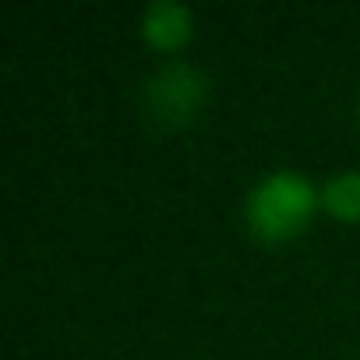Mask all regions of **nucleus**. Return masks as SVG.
Listing matches in <instances>:
<instances>
[{"mask_svg":"<svg viewBox=\"0 0 360 360\" xmlns=\"http://www.w3.org/2000/svg\"><path fill=\"white\" fill-rule=\"evenodd\" d=\"M209 99V75L188 60H169L141 82V110L162 127L191 124Z\"/></svg>","mask_w":360,"mask_h":360,"instance_id":"nucleus-2","label":"nucleus"},{"mask_svg":"<svg viewBox=\"0 0 360 360\" xmlns=\"http://www.w3.org/2000/svg\"><path fill=\"white\" fill-rule=\"evenodd\" d=\"M321 205L335 219L356 223L360 219V169H342V173L328 176L321 184Z\"/></svg>","mask_w":360,"mask_h":360,"instance_id":"nucleus-4","label":"nucleus"},{"mask_svg":"<svg viewBox=\"0 0 360 360\" xmlns=\"http://www.w3.org/2000/svg\"><path fill=\"white\" fill-rule=\"evenodd\" d=\"M138 29L152 46L176 50L191 39L195 15H191L188 4H180V0H152V4H145V11L138 18Z\"/></svg>","mask_w":360,"mask_h":360,"instance_id":"nucleus-3","label":"nucleus"},{"mask_svg":"<svg viewBox=\"0 0 360 360\" xmlns=\"http://www.w3.org/2000/svg\"><path fill=\"white\" fill-rule=\"evenodd\" d=\"M356 124H360V103H356Z\"/></svg>","mask_w":360,"mask_h":360,"instance_id":"nucleus-5","label":"nucleus"},{"mask_svg":"<svg viewBox=\"0 0 360 360\" xmlns=\"http://www.w3.org/2000/svg\"><path fill=\"white\" fill-rule=\"evenodd\" d=\"M321 205V191L297 169H272L248 191L244 216L255 237L262 240H286L297 237L314 209Z\"/></svg>","mask_w":360,"mask_h":360,"instance_id":"nucleus-1","label":"nucleus"}]
</instances>
